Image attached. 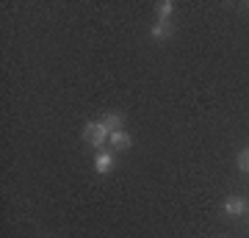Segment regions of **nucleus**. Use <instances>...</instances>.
Instances as JSON below:
<instances>
[{
	"label": "nucleus",
	"instance_id": "nucleus-2",
	"mask_svg": "<svg viewBox=\"0 0 249 238\" xmlns=\"http://www.w3.org/2000/svg\"><path fill=\"white\" fill-rule=\"evenodd\" d=\"M247 211H249V202L244 200V197H227V200H224V213L232 216V219L244 216Z\"/></svg>",
	"mask_w": 249,
	"mask_h": 238
},
{
	"label": "nucleus",
	"instance_id": "nucleus-5",
	"mask_svg": "<svg viewBox=\"0 0 249 238\" xmlns=\"http://www.w3.org/2000/svg\"><path fill=\"white\" fill-rule=\"evenodd\" d=\"M100 122L106 125V130L108 133H114V130H124L122 125H124V116L122 114H116V111H111V114H106Z\"/></svg>",
	"mask_w": 249,
	"mask_h": 238
},
{
	"label": "nucleus",
	"instance_id": "nucleus-1",
	"mask_svg": "<svg viewBox=\"0 0 249 238\" xmlns=\"http://www.w3.org/2000/svg\"><path fill=\"white\" fill-rule=\"evenodd\" d=\"M108 136H111V133L106 130L103 122H86L83 125V139H86V144L94 147V150H103V144L108 141Z\"/></svg>",
	"mask_w": 249,
	"mask_h": 238
},
{
	"label": "nucleus",
	"instance_id": "nucleus-3",
	"mask_svg": "<svg viewBox=\"0 0 249 238\" xmlns=\"http://www.w3.org/2000/svg\"><path fill=\"white\" fill-rule=\"evenodd\" d=\"M114 166V152L111 150H97L94 152V172L97 175H108Z\"/></svg>",
	"mask_w": 249,
	"mask_h": 238
},
{
	"label": "nucleus",
	"instance_id": "nucleus-7",
	"mask_svg": "<svg viewBox=\"0 0 249 238\" xmlns=\"http://www.w3.org/2000/svg\"><path fill=\"white\" fill-rule=\"evenodd\" d=\"M172 11H175V3H172V0H160L158 6H155V14H158L160 22H169Z\"/></svg>",
	"mask_w": 249,
	"mask_h": 238
},
{
	"label": "nucleus",
	"instance_id": "nucleus-6",
	"mask_svg": "<svg viewBox=\"0 0 249 238\" xmlns=\"http://www.w3.org/2000/svg\"><path fill=\"white\" fill-rule=\"evenodd\" d=\"M150 34H152V39L155 42H166L172 36V25L169 22H160V19H155V25L150 28Z\"/></svg>",
	"mask_w": 249,
	"mask_h": 238
},
{
	"label": "nucleus",
	"instance_id": "nucleus-8",
	"mask_svg": "<svg viewBox=\"0 0 249 238\" xmlns=\"http://www.w3.org/2000/svg\"><path fill=\"white\" fill-rule=\"evenodd\" d=\"M238 166H241V172H249V150H244L238 155Z\"/></svg>",
	"mask_w": 249,
	"mask_h": 238
},
{
	"label": "nucleus",
	"instance_id": "nucleus-4",
	"mask_svg": "<svg viewBox=\"0 0 249 238\" xmlns=\"http://www.w3.org/2000/svg\"><path fill=\"white\" fill-rule=\"evenodd\" d=\"M108 141H111L114 150H127V147L133 144V139H130V133L127 130H114L111 136H108Z\"/></svg>",
	"mask_w": 249,
	"mask_h": 238
}]
</instances>
